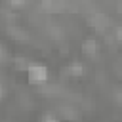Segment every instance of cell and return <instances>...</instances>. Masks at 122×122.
<instances>
[{"instance_id":"cell-1","label":"cell","mask_w":122,"mask_h":122,"mask_svg":"<svg viewBox=\"0 0 122 122\" xmlns=\"http://www.w3.org/2000/svg\"><path fill=\"white\" fill-rule=\"evenodd\" d=\"M29 72H30V78L36 80V82H42V80H46V76H48V71H46L44 67H38V65H32V67L29 69Z\"/></svg>"},{"instance_id":"cell-2","label":"cell","mask_w":122,"mask_h":122,"mask_svg":"<svg viewBox=\"0 0 122 122\" xmlns=\"http://www.w3.org/2000/svg\"><path fill=\"white\" fill-rule=\"evenodd\" d=\"M44 122H55V120H53L51 116H48V118H44Z\"/></svg>"}]
</instances>
